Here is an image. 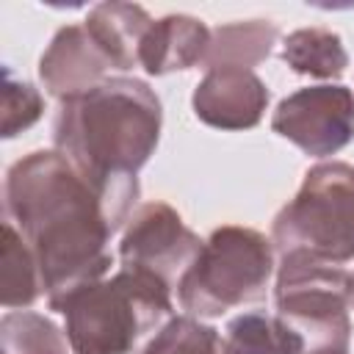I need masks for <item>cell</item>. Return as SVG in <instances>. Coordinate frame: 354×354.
Here are the masks:
<instances>
[{"label":"cell","instance_id":"obj_7","mask_svg":"<svg viewBox=\"0 0 354 354\" xmlns=\"http://www.w3.org/2000/svg\"><path fill=\"white\" fill-rule=\"evenodd\" d=\"M271 130L304 155L329 158L354 141V94L340 83L299 88L277 105Z\"/></svg>","mask_w":354,"mask_h":354},{"label":"cell","instance_id":"obj_6","mask_svg":"<svg viewBox=\"0 0 354 354\" xmlns=\"http://www.w3.org/2000/svg\"><path fill=\"white\" fill-rule=\"evenodd\" d=\"M277 318L304 337L307 354L348 351L351 340V274L304 252L282 254L274 285Z\"/></svg>","mask_w":354,"mask_h":354},{"label":"cell","instance_id":"obj_15","mask_svg":"<svg viewBox=\"0 0 354 354\" xmlns=\"http://www.w3.org/2000/svg\"><path fill=\"white\" fill-rule=\"evenodd\" d=\"M230 354H304V337L282 318L243 313L227 324Z\"/></svg>","mask_w":354,"mask_h":354},{"label":"cell","instance_id":"obj_2","mask_svg":"<svg viewBox=\"0 0 354 354\" xmlns=\"http://www.w3.org/2000/svg\"><path fill=\"white\" fill-rule=\"evenodd\" d=\"M160 100L138 77H105L61 102L55 149L100 194L113 230L130 221L138 199V169L160 138Z\"/></svg>","mask_w":354,"mask_h":354},{"label":"cell","instance_id":"obj_16","mask_svg":"<svg viewBox=\"0 0 354 354\" xmlns=\"http://www.w3.org/2000/svg\"><path fill=\"white\" fill-rule=\"evenodd\" d=\"M41 293L39 268L22 232L6 218L3 224V307L25 310Z\"/></svg>","mask_w":354,"mask_h":354},{"label":"cell","instance_id":"obj_21","mask_svg":"<svg viewBox=\"0 0 354 354\" xmlns=\"http://www.w3.org/2000/svg\"><path fill=\"white\" fill-rule=\"evenodd\" d=\"M351 307H354V274H351Z\"/></svg>","mask_w":354,"mask_h":354},{"label":"cell","instance_id":"obj_1","mask_svg":"<svg viewBox=\"0 0 354 354\" xmlns=\"http://www.w3.org/2000/svg\"><path fill=\"white\" fill-rule=\"evenodd\" d=\"M3 199L8 221L33 252L50 310L105 277L116 230L100 194L58 149H36L11 163Z\"/></svg>","mask_w":354,"mask_h":354},{"label":"cell","instance_id":"obj_8","mask_svg":"<svg viewBox=\"0 0 354 354\" xmlns=\"http://www.w3.org/2000/svg\"><path fill=\"white\" fill-rule=\"evenodd\" d=\"M205 241L191 232L180 213L166 202L141 205L119 241V260L127 271L149 274L169 288H174L188 266L196 260Z\"/></svg>","mask_w":354,"mask_h":354},{"label":"cell","instance_id":"obj_5","mask_svg":"<svg viewBox=\"0 0 354 354\" xmlns=\"http://www.w3.org/2000/svg\"><path fill=\"white\" fill-rule=\"evenodd\" d=\"M271 243L279 254L304 252L329 263L354 257V166L326 160L313 166L296 196L277 213Z\"/></svg>","mask_w":354,"mask_h":354},{"label":"cell","instance_id":"obj_14","mask_svg":"<svg viewBox=\"0 0 354 354\" xmlns=\"http://www.w3.org/2000/svg\"><path fill=\"white\" fill-rule=\"evenodd\" d=\"M282 61L296 75L310 77H340L348 66V53L343 39L329 28H299L282 41Z\"/></svg>","mask_w":354,"mask_h":354},{"label":"cell","instance_id":"obj_19","mask_svg":"<svg viewBox=\"0 0 354 354\" xmlns=\"http://www.w3.org/2000/svg\"><path fill=\"white\" fill-rule=\"evenodd\" d=\"M44 100L39 88L17 77L11 66L3 69V138H14L39 122Z\"/></svg>","mask_w":354,"mask_h":354},{"label":"cell","instance_id":"obj_3","mask_svg":"<svg viewBox=\"0 0 354 354\" xmlns=\"http://www.w3.org/2000/svg\"><path fill=\"white\" fill-rule=\"evenodd\" d=\"M55 313L66 318L72 354H130L171 313V288L149 274L122 268L69 293Z\"/></svg>","mask_w":354,"mask_h":354},{"label":"cell","instance_id":"obj_18","mask_svg":"<svg viewBox=\"0 0 354 354\" xmlns=\"http://www.w3.org/2000/svg\"><path fill=\"white\" fill-rule=\"evenodd\" d=\"M144 354H230V348L218 329L202 324L194 315H177L155 332Z\"/></svg>","mask_w":354,"mask_h":354},{"label":"cell","instance_id":"obj_11","mask_svg":"<svg viewBox=\"0 0 354 354\" xmlns=\"http://www.w3.org/2000/svg\"><path fill=\"white\" fill-rule=\"evenodd\" d=\"M210 28L191 14H166L152 19L138 50V66L147 75H171L205 64L210 50Z\"/></svg>","mask_w":354,"mask_h":354},{"label":"cell","instance_id":"obj_10","mask_svg":"<svg viewBox=\"0 0 354 354\" xmlns=\"http://www.w3.org/2000/svg\"><path fill=\"white\" fill-rule=\"evenodd\" d=\"M108 66L111 61L83 25H64L39 58V77L44 88L64 102L102 83Z\"/></svg>","mask_w":354,"mask_h":354},{"label":"cell","instance_id":"obj_4","mask_svg":"<svg viewBox=\"0 0 354 354\" xmlns=\"http://www.w3.org/2000/svg\"><path fill=\"white\" fill-rule=\"evenodd\" d=\"M271 274V241L252 227L224 224L213 230L177 282V299L194 318H218L232 307L266 299Z\"/></svg>","mask_w":354,"mask_h":354},{"label":"cell","instance_id":"obj_20","mask_svg":"<svg viewBox=\"0 0 354 354\" xmlns=\"http://www.w3.org/2000/svg\"><path fill=\"white\" fill-rule=\"evenodd\" d=\"M315 354H348V351H315Z\"/></svg>","mask_w":354,"mask_h":354},{"label":"cell","instance_id":"obj_9","mask_svg":"<svg viewBox=\"0 0 354 354\" xmlns=\"http://www.w3.org/2000/svg\"><path fill=\"white\" fill-rule=\"evenodd\" d=\"M199 122L216 130H249L263 119L268 88L252 69H207L191 97Z\"/></svg>","mask_w":354,"mask_h":354},{"label":"cell","instance_id":"obj_17","mask_svg":"<svg viewBox=\"0 0 354 354\" xmlns=\"http://www.w3.org/2000/svg\"><path fill=\"white\" fill-rule=\"evenodd\" d=\"M3 354H69V340L41 313L8 310L0 321Z\"/></svg>","mask_w":354,"mask_h":354},{"label":"cell","instance_id":"obj_12","mask_svg":"<svg viewBox=\"0 0 354 354\" xmlns=\"http://www.w3.org/2000/svg\"><path fill=\"white\" fill-rule=\"evenodd\" d=\"M149 25V14L136 3H100L83 19V28L113 69L138 66V50Z\"/></svg>","mask_w":354,"mask_h":354},{"label":"cell","instance_id":"obj_13","mask_svg":"<svg viewBox=\"0 0 354 354\" xmlns=\"http://www.w3.org/2000/svg\"><path fill=\"white\" fill-rule=\"evenodd\" d=\"M279 39V30L271 19H238L218 25L210 33V50L205 58L207 69L218 66H238V69H252L263 64L274 44Z\"/></svg>","mask_w":354,"mask_h":354}]
</instances>
